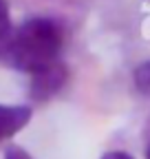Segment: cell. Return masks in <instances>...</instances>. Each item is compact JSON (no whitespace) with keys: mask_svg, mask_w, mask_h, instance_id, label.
I'll list each match as a JSON object with an SVG mask.
<instances>
[{"mask_svg":"<svg viewBox=\"0 0 150 159\" xmlns=\"http://www.w3.org/2000/svg\"><path fill=\"white\" fill-rule=\"evenodd\" d=\"M64 27L49 16H35L15 27L13 40L2 62L29 77L62 64Z\"/></svg>","mask_w":150,"mask_h":159,"instance_id":"1","label":"cell"},{"mask_svg":"<svg viewBox=\"0 0 150 159\" xmlns=\"http://www.w3.org/2000/svg\"><path fill=\"white\" fill-rule=\"evenodd\" d=\"M99 159H135V157L130 155V152H126V150H108Z\"/></svg>","mask_w":150,"mask_h":159,"instance_id":"7","label":"cell"},{"mask_svg":"<svg viewBox=\"0 0 150 159\" xmlns=\"http://www.w3.org/2000/svg\"><path fill=\"white\" fill-rule=\"evenodd\" d=\"M146 159H150V133H148V142H146V150H143Z\"/></svg>","mask_w":150,"mask_h":159,"instance_id":"8","label":"cell"},{"mask_svg":"<svg viewBox=\"0 0 150 159\" xmlns=\"http://www.w3.org/2000/svg\"><path fill=\"white\" fill-rule=\"evenodd\" d=\"M33 117L31 106L24 104H0V144L18 135Z\"/></svg>","mask_w":150,"mask_h":159,"instance_id":"3","label":"cell"},{"mask_svg":"<svg viewBox=\"0 0 150 159\" xmlns=\"http://www.w3.org/2000/svg\"><path fill=\"white\" fill-rule=\"evenodd\" d=\"M5 159H33V155H31L27 148H22V146L11 144V146H7V150H5Z\"/></svg>","mask_w":150,"mask_h":159,"instance_id":"6","label":"cell"},{"mask_svg":"<svg viewBox=\"0 0 150 159\" xmlns=\"http://www.w3.org/2000/svg\"><path fill=\"white\" fill-rule=\"evenodd\" d=\"M133 84L139 93L148 95L150 93V60H143L141 64L135 66L133 71Z\"/></svg>","mask_w":150,"mask_h":159,"instance_id":"5","label":"cell"},{"mask_svg":"<svg viewBox=\"0 0 150 159\" xmlns=\"http://www.w3.org/2000/svg\"><path fill=\"white\" fill-rule=\"evenodd\" d=\"M68 82V66L62 62L58 66H53L40 75L31 77V84H29V97L33 99V102H49L51 97H55L62 89L64 84Z\"/></svg>","mask_w":150,"mask_h":159,"instance_id":"2","label":"cell"},{"mask_svg":"<svg viewBox=\"0 0 150 159\" xmlns=\"http://www.w3.org/2000/svg\"><path fill=\"white\" fill-rule=\"evenodd\" d=\"M13 33H15V25L11 20V9H9V2L7 0H0V62L5 60L7 51H9V44L13 40Z\"/></svg>","mask_w":150,"mask_h":159,"instance_id":"4","label":"cell"}]
</instances>
